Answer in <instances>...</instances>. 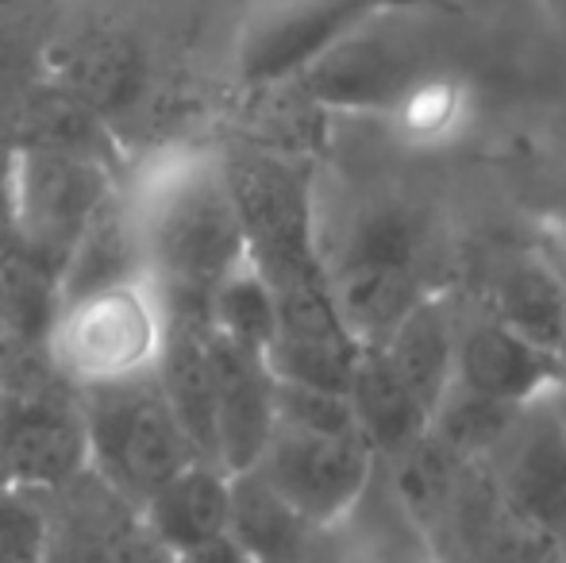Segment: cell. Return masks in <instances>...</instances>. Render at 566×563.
<instances>
[{"mask_svg": "<svg viewBox=\"0 0 566 563\" xmlns=\"http://www.w3.org/2000/svg\"><path fill=\"white\" fill-rule=\"evenodd\" d=\"M174 563H259V560H254L235 536L224 533V536H212V541L197 544V549L181 552V556H174Z\"/></svg>", "mask_w": 566, "mask_h": 563, "instance_id": "83f0119b", "label": "cell"}, {"mask_svg": "<svg viewBox=\"0 0 566 563\" xmlns=\"http://www.w3.org/2000/svg\"><path fill=\"white\" fill-rule=\"evenodd\" d=\"M166 340V309L147 279L59 305L46 352L77 386H108L155 375Z\"/></svg>", "mask_w": 566, "mask_h": 563, "instance_id": "8992f818", "label": "cell"}, {"mask_svg": "<svg viewBox=\"0 0 566 563\" xmlns=\"http://www.w3.org/2000/svg\"><path fill=\"white\" fill-rule=\"evenodd\" d=\"M343 525H358V556H363V563H443L436 533L417 513H409L397 502V494L381 479V463L370 490Z\"/></svg>", "mask_w": 566, "mask_h": 563, "instance_id": "44dd1931", "label": "cell"}, {"mask_svg": "<svg viewBox=\"0 0 566 563\" xmlns=\"http://www.w3.org/2000/svg\"><path fill=\"white\" fill-rule=\"evenodd\" d=\"M347 402L350 414H355L358 436L374 448L378 463L394 459L397 451H405L428 432V409L397 378V371L389 367L378 347H363L355 371H350Z\"/></svg>", "mask_w": 566, "mask_h": 563, "instance_id": "ac0fdd59", "label": "cell"}, {"mask_svg": "<svg viewBox=\"0 0 566 563\" xmlns=\"http://www.w3.org/2000/svg\"><path fill=\"white\" fill-rule=\"evenodd\" d=\"M482 313L566 359V271L552 251L501 259L485 285Z\"/></svg>", "mask_w": 566, "mask_h": 563, "instance_id": "9a60e30c", "label": "cell"}, {"mask_svg": "<svg viewBox=\"0 0 566 563\" xmlns=\"http://www.w3.org/2000/svg\"><path fill=\"white\" fill-rule=\"evenodd\" d=\"M424 4L428 0H266L239 39V77L243 85L293 82L358 23L394 8Z\"/></svg>", "mask_w": 566, "mask_h": 563, "instance_id": "9c48e42d", "label": "cell"}, {"mask_svg": "<svg viewBox=\"0 0 566 563\" xmlns=\"http://www.w3.org/2000/svg\"><path fill=\"white\" fill-rule=\"evenodd\" d=\"M147 529L158 536L170 556L197 549V544L224 536L231 525V475L224 467L197 459L186 471L155 490L139 505Z\"/></svg>", "mask_w": 566, "mask_h": 563, "instance_id": "2e32d148", "label": "cell"}, {"mask_svg": "<svg viewBox=\"0 0 566 563\" xmlns=\"http://www.w3.org/2000/svg\"><path fill=\"white\" fill-rule=\"evenodd\" d=\"M547 4H552V12L566 23V0H547Z\"/></svg>", "mask_w": 566, "mask_h": 563, "instance_id": "4dcf8cb0", "label": "cell"}, {"mask_svg": "<svg viewBox=\"0 0 566 563\" xmlns=\"http://www.w3.org/2000/svg\"><path fill=\"white\" fill-rule=\"evenodd\" d=\"M274 414L277 428H293V432H358L350 402L343 390H324V386H301L274 378Z\"/></svg>", "mask_w": 566, "mask_h": 563, "instance_id": "484cf974", "label": "cell"}, {"mask_svg": "<svg viewBox=\"0 0 566 563\" xmlns=\"http://www.w3.org/2000/svg\"><path fill=\"white\" fill-rule=\"evenodd\" d=\"M212 367H217V402H212V463L228 475H247L259 467L274 414V371L254 347L231 344L212 332Z\"/></svg>", "mask_w": 566, "mask_h": 563, "instance_id": "5bb4252c", "label": "cell"}, {"mask_svg": "<svg viewBox=\"0 0 566 563\" xmlns=\"http://www.w3.org/2000/svg\"><path fill=\"white\" fill-rule=\"evenodd\" d=\"M209 324L231 344L254 347L266 355L277 332V293L266 274L247 259L228 274L209 298Z\"/></svg>", "mask_w": 566, "mask_h": 563, "instance_id": "603a6c76", "label": "cell"}, {"mask_svg": "<svg viewBox=\"0 0 566 563\" xmlns=\"http://www.w3.org/2000/svg\"><path fill=\"white\" fill-rule=\"evenodd\" d=\"M454 347H459V313L448 293L432 290L378 352L432 414L440 394L454 383Z\"/></svg>", "mask_w": 566, "mask_h": 563, "instance_id": "e0dca14e", "label": "cell"}, {"mask_svg": "<svg viewBox=\"0 0 566 563\" xmlns=\"http://www.w3.org/2000/svg\"><path fill=\"white\" fill-rule=\"evenodd\" d=\"M552 541H555V552H559V563H566V525L552 536Z\"/></svg>", "mask_w": 566, "mask_h": 563, "instance_id": "f546056e", "label": "cell"}, {"mask_svg": "<svg viewBox=\"0 0 566 563\" xmlns=\"http://www.w3.org/2000/svg\"><path fill=\"white\" fill-rule=\"evenodd\" d=\"M82 414L90 428V471L132 505H143L163 482L205 459L155 375L90 386L82 394Z\"/></svg>", "mask_w": 566, "mask_h": 563, "instance_id": "277c9868", "label": "cell"}, {"mask_svg": "<svg viewBox=\"0 0 566 563\" xmlns=\"http://www.w3.org/2000/svg\"><path fill=\"white\" fill-rule=\"evenodd\" d=\"M417 12L420 8H394L358 23L290 85L316 113L389 116L424 77L443 70L432 31L424 20L417 23Z\"/></svg>", "mask_w": 566, "mask_h": 563, "instance_id": "3957f363", "label": "cell"}, {"mask_svg": "<svg viewBox=\"0 0 566 563\" xmlns=\"http://www.w3.org/2000/svg\"><path fill=\"white\" fill-rule=\"evenodd\" d=\"M552 409H555V417H559V425H563V432H566V386L552 398Z\"/></svg>", "mask_w": 566, "mask_h": 563, "instance_id": "f1b7e54d", "label": "cell"}, {"mask_svg": "<svg viewBox=\"0 0 566 563\" xmlns=\"http://www.w3.org/2000/svg\"><path fill=\"white\" fill-rule=\"evenodd\" d=\"M46 85L74 97L101 121L127 116L150 90L147 54L119 28H82L46 51Z\"/></svg>", "mask_w": 566, "mask_h": 563, "instance_id": "7c38bea8", "label": "cell"}, {"mask_svg": "<svg viewBox=\"0 0 566 563\" xmlns=\"http://www.w3.org/2000/svg\"><path fill=\"white\" fill-rule=\"evenodd\" d=\"M454 383L513 409H536L566 386V359L505 329L490 313H478L459 321Z\"/></svg>", "mask_w": 566, "mask_h": 563, "instance_id": "30bf717a", "label": "cell"}, {"mask_svg": "<svg viewBox=\"0 0 566 563\" xmlns=\"http://www.w3.org/2000/svg\"><path fill=\"white\" fill-rule=\"evenodd\" d=\"M46 563H119L116 552L108 549L97 518H77L66 529L54 525L51 536V560Z\"/></svg>", "mask_w": 566, "mask_h": 563, "instance_id": "4316f807", "label": "cell"}, {"mask_svg": "<svg viewBox=\"0 0 566 563\" xmlns=\"http://www.w3.org/2000/svg\"><path fill=\"white\" fill-rule=\"evenodd\" d=\"M228 194L243 225L247 259L270 285L324 279V236L313 174L270 143H231L217 150Z\"/></svg>", "mask_w": 566, "mask_h": 563, "instance_id": "7a4b0ae2", "label": "cell"}, {"mask_svg": "<svg viewBox=\"0 0 566 563\" xmlns=\"http://www.w3.org/2000/svg\"><path fill=\"white\" fill-rule=\"evenodd\" d=\"M482 467L505 502L539 533L555 536L566 525V432L552 402L524 409L505 444Z\"/></svg>", "mask_w": 566, "mask_h": 563, "instance_id": "4fadbf2b", "label": "cell"}, {"mask_svg": "<svg viewBox=\"0 0 566 563\" xmlns=\"http://www.w3.org/2000/svg\"><path fill=\"white\" fill-rule=\"evenodd\" d=\"M143 279V259L139 243H135L132 212H127L124 197H108L101 205V212L90 220V228L82 232V240L74 243L66 267L54 279V301L70 305V301H82L90 293L113 290L124 282Z\"/></svg>", "mask_w": 566, "mask_h": 563, "instance_id": "d6986e66", "label": "cell"}, {"mask_svg": "<svg viewBox=\"0 0 566 563\" xmlns=\"http://www.w3.org/2000/svg\"><path fill=\"white\" fill-rule=\"evenodd\" d=\"M54 513L43 505V490L0 487V563L51 560Z\"/></svg>", "mask_w": 566, "mask_h": 563, "instance_id": "cb8c5ba5", "label": "cell"}, {"mask_svg": "<svg viewBox=\"0 0 566 563\" xmlns=\"http://www.w3.org/2000/svg\"><path fill=\"white\" fill-rule=\"evenodd\" d=\"M108 158L23 143L8 170V212L20 251L54 285L74 243L113 197Z\"/></svg>", "mask_w": 566, "mask_h": 563, "instance_id": "5b68a950", "label": "cell"}, {"mask_svg": "<svg viewBox=\"0 0 566 563\" xmlns=\"http://www.w3.org/2000/svg\"><path fill=\"white\" fill-rule=\"evenodd\" d=\"M332 305L339 321L363 347H381L397 324L432 293L424 263L412 256H378V251H336L324 256Z\"/></svg>", "mask_w": 566, "mask_h": 563, "instance_id": "8fae6325", "label": "cell"}, {"mask_svg": "<svg viewBox=\"0 0 566 563\" xmlns=\"http://www.w3.org/2000/svg\"><path fill=\"white\" fill-rule=\"evenodd\" d=\"M521 414L524 409H513L505 402L470 390V386L451 383L428 414V436L443 451H451L459 463H485L505 444Z\"/></svg>", "mask_w": 566, "mask_h": 563, "instance_id": "7402d4cb", "label": "cell"}, {"mask_svg": "<svg viewBox=\"0 0 566 563\" xmlns=\"http://www.w3.org/2000/svg\"><path fill=\"white\" fill-rule=\"evenodd\" d=\"M90 471V428L70 386H0V487L59 490Z\"/></svg>", "mask_w": 566, "mask_h": 563, "instance_id": "ba28073f", "label": "cell"}, {"mask_svg": "<svg viewBox=\"0 0 566 563\" xmlns=\"http://www.w3.org/2000/svg\"><path fill=\"white\" fill-rule=\"evenodd\" d=\"M467 116V93L454 82L448 70L424 77L401 105L389 113V121H397V128L405 136H412L417 143H436V139H451L454 128Z\"/></svg>", "mask_w": 566, "mask_h": 563, "instance_id": "d4e9b609", "label": "cell"}, {"mask_svg": "<svg viewBox=\"0 0 566 563\" xmlns=\"http://www.w3.org/2000/svg\"><path fill=\"white\" fill-rule=\"evenodd\" d=\"M254 475L308 529L332 533L370 490L374 475H378V456L358 432L321 436L274 428Z\"/></svg>", "mask_w": 566, "mask_h": 563, "instance_id": "52a82bcc", "label": "cell"}, {"mask_svg": "<svg viewBox=\"0 0 566 563\" xmlns=\"http://www.w3.org/2000/svg\"><path fill=\"white\" fill-rule=\"evenodd\" d=\"M228 533L259 563H301L308 549V529L254 471L231 475V525Z\"/></svg>", "mask_w": 566, "mask_h": 563, "instance_id": "ffe728a7", "label": "cell"}, {"mask_svg": "<svg viewBox=\"0 0 566 563\" xmlns=\"http://www.w3.org/2000/svg\"><path fill=\"white\" fill-rule=\"evenodd\" d=\"M139 243L143 279L166 313L209 316V298L247 263V240L224 170L212 150L170 155L124 197Z\"/></svg>", "mask_w": 566, "mask_h": 563, "instance_id": "6da1fadb", "label": "cell"}]
</instances>
